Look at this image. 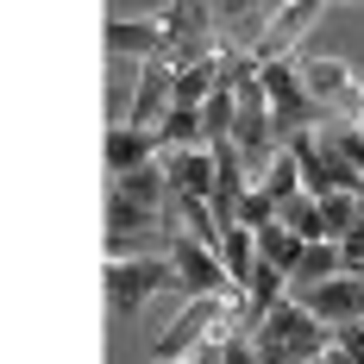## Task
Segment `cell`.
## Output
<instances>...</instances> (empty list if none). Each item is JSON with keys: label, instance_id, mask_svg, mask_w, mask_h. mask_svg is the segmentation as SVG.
Instances as JSON below:
<instances>
[{"label": "cell", "instance_id": "ba28073f", "mask_svg": "<svg viewBox=\"0 0 364 364\" xmlns=\"http://www.w3.org/2000/svg\"><path fill=\"white\" fill-rule=\"evenodd\" d=\"M176 107V70L170 63H145L139 70V95H132V107H126V126H139V132H157L164 119Z\"/></svg>", "mask_w": 364, "mask_h": 364}, {"label": "cell", "instance_id": "603a6c76", "mask_svg": "<svg viewBox=\"0 0 364 364\" xmlns=\"http://www.w3.org/2000/svg\"><path fill=\"white\" fill-rule=\"evenodd\" d=\"M176 364H220L214 352H195V358H176Z\"/></svg>", "mask_w": 364, "mask_h": 364}, {"label": "cell", "instance_id": "8992f818", "mask_svg": "<svg viewBox=\"0 0 364 364\" xmlns=\"http://www.w3.org/2000/svg\"><path fill=\"white\" fill-rule=\"evenodd\" d=\"M301 88H308V101L327 113V107H364V88H358V70L346 63V57H308L301 63Z\"/></svg>", "mask_w": 364, "mask_h": 364}, {"label": "cell", "instance_id": "7c38bea8", "mask_svg": "<svg viewBox=\"0 0 364 364\" xmlns=\"http://www.w3.org/2000/svg\"><path fill=\"white\" fill-rule=\"evenodd\" d=\"M164 157V139L157 132H139V126H113L107 132V170L113 176H132V170H145Z\"/></svg>", "mask_w": 364, "mask_h": 364}, {"label": "cell", "instance_id": "cb8c5ba5", "mask_svg": "<svg viewBox=\"0 0 364 364\" xmlns=\"http://www.w3.org/2000/svg\"><path fill=\"white\" fill-rule=\"evenodd\" d=\"M358 327H364V277H358Z\"/></svg>", "mask_w": 364, "mask_h": 364}, {"label": "cell", "instance_id": "3957f363", "mask_svg": "<svg viewBox=\"0 0 364 364\" xmlns=\"http://www.w3.org/2000/svg\"><path fill=\"white\" fill-rule=\"evenodd\" d=\"M257 88H264V101H270V113H277V139H283V145L321 126V107L308 101L301 70H289V63H257Z\"/></svg>", "mask_w": 364, "mask_h": 364}, {"label": "cell", "instance_id": "8fae6325", "mask_svg": "<svg viewBox=\"0 0 364 364\" xmlns=\"http://www.w3.org/2000/svg\"><path fill=\"white\" fill-rule=\"evenodd\" d=\"M314 19H321V0H289V6H277V19H270V38H264L257 63H289L295 38L308 32Z\"/></svg>", "mask_w": 364, "mask_h": 364}, {"label": "cell", "instance_id": "d4e9b609", "mask_svg": "<svg viewBox=\"0 0 364 364\" xmlns=\"http://www.w3.org/2000/svg\"><path fill=\"white\" fill-rule=\"evenodd\" d=\"M295 364H308V358H295Z\"/></svg>", "mask_w": 364, "mask_h": 364}, {"label": "cell", "instance_id": "7402d4cb", "mask_svg": "<svg viewBox=\"0 0 364 364\" xmlns=\"http://www.w3.org/2000/svg\"><path fill=\"white\" fill-rule=\"evenodd\" d=\"M220 364H264V358H257V346H252V339H232V346L220 352Z\"/></svg>", "mask_w": 364, "mask_h": 364}, {"label": "cell", "instance_id": "9c48e42d", "mask_svg": "<svg viewBox=\"0 0 364 364\" xmlns=\"http://www.w3.org/2000/svg\"><path fill=\"white\" fill-rule=\"evenodd\" d=\"M164 182L170 195H188V201H214V151H164Z\"/></svg>", "mask_w": 364, "mask_h": 364}, {"label": "cell", "instance_id": "6da1fadb", "mask_svg": "<svg viewBox=\"0 0 364 364\" xmlns=\"http://www.w3.org/2000/svg\"><path fill=\"white\" fill-rule=\"evenodd\" d=\"M245 339L257 346V358H264V364H295V358L321 364V352L333 346V327H321L301 301H277Z\"/></svg>", "mask_w": 364, "mask_h": 364}, {"label": "cell", "instance_id": "5b68a950", "mask_svg": "<svg viewBox=\"0 0 364 364\" xmlns=\"http://www.w3.org/2000/svg\"><path fill=\"white\" fill-rule=\"evenodd\" d=\"M170 270H176V289L188 295V301H201V295H232V283H226V264H220V252H208V245H195V239H170Z\"/></svg>", "mask_w": 364, "mask_h": 364}, {"label": "cell", "instance_id": "9a60e30c", "mask_svg": "<svg viewBox=\"0 0 364 364\" xmlns=\"http://www.w3.org/2000/svg\"><path fill=\"white\" fill-rule=\"evenodd\" d=\"M301 252H308V239H295V232L283 226V220L257 232V264H270V270H283V277H295V264H301Z\"/></svg>", "mask_w": 364, "mask_h": 364}, {"label": "cell", "instance_id": "4fadbf2b", "mask_svg": "<svg viewBox=\"0 0 364 364\" xmlns=\"http://www.w3.org/2000/svg\"><path fill=\"white\" fill-rule=\"evenodd\" d=\"M333 277H346V257H339L333 239H321V245H308V252H301V264H295V277H289V295L321 289V283H333Z\"/></svg>", "mask_w": 364, "mask_h": 364}, {"label": "cell", "instance_id": "44dd1931", "mask_svg": "<svg viewBox=\"0 0 364 364\" xmlns=\"http://www.w3.org/2000/svg\"><path fill=\"white\" fill-rule=\"evenodd\" d=\"M327 145H333V151H339V157H346V164H352V170L364 176V132H358V119L333 126V132H327Z\"/></svg>", "mask_w": 364, "mask_h": 364}, {"label": "cell", "instance_id": "277c9868", "mask_svg": "<svg viewBox=\"0 0 364 364\" xmlns=\"http://www.w3.org/2000/svg\"><path fill=\"white\" fill-rule=\"evenodd\" d=\"M157 289H176L170 257H145V264H107V308L119 321H132Z\"/></svg>", "mask_w": 364, "mask_h": 364}, {"label": "cell", "instance_id": "5bb4252c", "mask_svg": "<svg viewBox=\"0 0 364 364\" xmlns=\"http://www.w3.org/2000/svg\"><path fill=\"white\" fill-rule=\"evenodd\" d=\"M220 264H226V283L245 295L257 277V232H245V226H232L226 232V245H220Z\"/></svg>", "mask_w": 364, "mask_h": 364}, {"label": "cell", "instance_id": "7a4b0ae2", "mask_svg": "<svg viewBox=\"0 0 364 364\" xmlns=\"http://www.w3.org/2000/svg\"><path fill=\"white\" fill-rule=\"evenodd\" d=\"M295 151V170H301V195H364V176L339 157V151L327 145V132H301V139H289Z\"/></svg>", "mask_w": 364, "mask_h": 364}, {"label": "cell", "instance_id": "52a82bcc", "mask_svg": "<svg viewBox=\"0 0 364 364\" xmlns=\"http://www.w3.org/2000/svg\"><path fill=\"white\" fill-rule=\"evenodd\" d=\"M107 50H113V63L119 57L126 63H170V38H164L157 19H119V13H107Z\"/></svg>", "mask_w": 364, "mask_h": 364}, {"label": "cell", "instance_id": "ac0fdd59", "mask_svg": "<svg viewBox=\"0 0 364 364\" xmlns=\"http://www.w3.org/2000/svg\"><path fill=\"white\" fill-rule=\"evenodd\" d=\"M107 232L132 239V232H170V226H164V214H151V208H139V201H119V195H107Z\"/></svg>", "mask_w": 364, "mask_h": 364}, {"label": "cell", "instance_id": "e0dca14e", "mask_svg": "<svg viewBox=\"0 0 364 364\" xmlns=\"http://www.w3.org/2000/svg\"><path fill=\"white\" fill-rule=\"evenodd\" d=\"M358 220H364V195H321V239L339 245Z\"/></svg>", "mask_w": 364, "mask_h": 364}, {"label": "cell", "instance_id": "ffe728a7", "mask_svg": "<svg viewBox=\"0 0 364 364\" xmlns=\"http://www.w3.org/2000/svg\"><path fill=\"white\" fill-rule=\"evenodd\" d=\"M283 226H289L295 239H308V245H321V201H314V195H295L289 208H283Z\"/></svg>", "mask_w": 364, "mask_h": 364}, {"label": "cell", "instance_id": "d6986e66", "mask_svg": "<svg viewBox=\"0 0 364 364\" xmlns=\"http://www.w3.org/2000/svg\"><path fill=\"white\" fill-rule=\"evenodd\" d=\"M257 188H270L283 208H289L295 195H301V170H295V151H289V145H283L277 157H270V164H264V182H257Z\"/></svg>", "mask_w": 364, "mask_h": 364}, {"label": "cell", "instance_id": "2e32d148", "mask_svg": "<svg viewBox=\"0 0 364 364\" xmlns=\"http://www.w3.org/2000/svg\"><path fill=\"white\" fill-rule=\"evenodd\" d=\"M164 151H208V126H201V107H170V119L157 126Z\"/></svg>", "mask_w": 364, "mask_h": 364}, {"label": "cell", "instance_id": "30bf717a", "mask_svg": "<svg viewBox=\"0 0 364 364\" xmlns=\"http://www.w3.org/2000/svg\"><path fill=\"white\" fill-rule=\"evenodd\" d=\"M289 301H301L321 327H346V321H358V277H333V283L301 289V295H289Z\"/></svg>", "mask_w": 364, "mask_h": 364}]
</instances>
